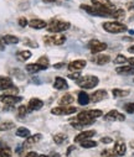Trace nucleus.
<instances>
[{
	"instance_id": "f257e3e1",
	"label": "nucleus",
	"mask_w": 134,
	"mask_h": 157,
	"mask_svg": "<svg viewBox=\"0 0 134 157\" xmlns=\"http://www.w3.org/2000/svg\"><path fill=\"white\" fill-rule=\"evenodd\" d=\"M103 115L102 110H97V109H92V110H86V111H81L77 117L76 121H72V126L75 129H82L86 125H91L95 123V120L97 117H101Z\"/></svg>"
},
{
	"instance_id": "f03ea898",
	"label": "nucleus",
	"mask_w": 134,
	"mask_h": 157,
	"mask_svg": "<svg viewBox=\"0 0 134 157\" xmlns=\"http://www.w3.org/2000/svg\"><path fill=\"white\" fill-rule=\"evenodd\" d=\"M93 6L101 9L104 11L108 16H113V14L117 11V8L111 3V0H91Z\"/></svg>"
},
{
	"instance_id": "7ed1b4c3",
	"label": "nucleus",
	"mask_w": 134,
	"mask_h": 157,
	"mask_svg": "<svg viewBox=\"0 0 134 157\" xmlns=\"http://www.w3.org/2000/svg\"><path fill=\"white\" fill-rule=\"evenodd\" d=\"M76 82H77V86H79L81 88L92 89L97 87V84L99 83V79L96 75H84V77H81L79 79H77Z\"/></svg>"
},
{
	"instance_id": "20e7f679",
	"label": "nucleus",
	"mask_w": 134,
	"mask_h": 157,
	"mask_svg": "<svg viewBox=\"0 0 134 157\" xmlns=\"http://www.w3.org/2000/svg\"><path fill=\"white\" fill-rule=\"evenodd\" d=\"M47 31L52 32V33H60L62 31H66L71 27V24L67 21H61V20H51L50 24H47L46 26Z\"/></svg>"
},
{
	"instance_id": "39448f33",
	"label": "nucleus",
	"mask_w": 134,
	"mask_h": 157,
	"mask_svg": "<svg viewBox=\"0 0 134 157\" xmlns=\"http://www.w3.org/2000/svg\"><path fill=\"white\" fill-rule=\"evenodd\" d=\"M102 27L109 32V33H122V32H125L128 29L124 24H120L118 21H107V22H103L102 24Z\"/></svg>"
},
{
	"instance_id": "423d86ee",
	"label": "nucleus",
	"mask_w": 134,
	"mask_h": 157,
	"mask_svg": "<svg viewBox=\"0 0 134 157\" xmlns=\"http://www.w3.org/2000/svg\"><path fill=\"white\" fill-rule=\"evenodd\" d=\"M43 42L46 45L60 46V45H63L66 42V36L59 35V33H55L54 36H46V37H43Z\"/></svg>"
},
{
	"instance_id": "0eeeda50",
	"label": "nucleus",
	"mask_w": 134,
	"mask_h": 157,
	"mask_svg": "<svg viewBox=\"0 0 134 157\" xmlns=\"http://www.w3.org/2000/svg\"><path fill=\"white\" fill-rule=\"evenodd\" d=\"M88 47L93 55H96V53H101L102 51L107 50V44L101 42V41L96 40V38H93V40H91L88 42Z\"/></svg>"
},
{
	"instance_id": "6e6552de",
	"label": "nucleus",
	"mask_w": 134,
	"mask_h": 157,
	"mask_svg": "<svg viewBox=\"0 0 134 157\" xmlns=\"http://www.w3.org/2000/svg\"><path fill=\"white\" fill-rule=\"evenodd\" d=\"M77 111V108L75 106H56V108H52L51 113L54 115H71V114H75Z\"/></svg>"
},
{
	"instance_id": "1a4fd4ad",
	"label": "nucleus",
	"mask_w": 134,
	"mask_h": 157,
	"mask_svg": "<svg viewBox=\"0 0 134 157\" xmlns=\"http://www.w3.org/2000/svg\"><path fill=\"white\" fill-rule=\"evenodd\" d=\"M21 100H22L21 97H16V95H11V94H2L0 95V101L4 103L8 106H13Z\"/></svg>"
},
{
	"instance_id": "9d476101",
	"label": "nucleus",
	"mask_w": 134,
	"mask_h": 157,
	"mask_svg": "<svg viewBox=\"0 0 134 157\" xmlns=\"http://www.w3.org/2000/svg\"><path fill=\"white\" fill-rule=\"evenodd\" d=\"M104 119L108 121H124L125 116H124V114H122L117 110H111L109 113H107L104 115Z\"/></svg>"
},
{
	"instance_id": "9b49d317",
	"label": "nucleus",
	"mask_w": 134,
	"mask_h": 157,
	"mask_svg": "<svg viewBox=\"0 0 134 157\" xmlns=\"http://www.w3.org/2000/svg\"><path fill=\"white\" fill-rule=\"evenodd\" d=\"M81 9H83L86 13L91 14V15H95V16H108L104 11H102L101 9H98V8H96V6H89V5L82 4V5H81Z\"/></svg>"
},
{
	"instance_id": "f8f14e48",
	"label": "nucleus",
	"mask_w": 134,
	"mask_h": 157,
	"mask_svg": "<svg viewBox=\"0 0 134 157\" xmlns=\"http://www.w3.org/2000/svg\"><path fill=\"white\" fill-rule=\"evenodd\" d=\"M86 64H87V62L84 59H76V61H72L67 67L71 72H79L86 67Z\"/></svg>"
},
{
	"instance_id": "ddd939ff",
	"label": "nucleus",
	"mask_w": 134,
	"mask_h": 157,
	"mask_svg": "<svg viewBox=\"0 0 134 157\" xmlns=\"http://www.w3.org/2000/svg\"><path fill=\"white\" fill-rule=\"evenodd\" d=\"M96 135V131L95 130H86V131H82L79 132L76 137H75V142H82L84 140H89L91 137H93Z\"/></svg>"
},
{
	"instance_id": "4468645a",
	"label": "nucleus",
	"mask_w": 134,
	"mask_h": 157,
	"mask_svg": "<svg viewBox=\"0 0 134 157\" xmlns=\"http://www.w3.org/2000/svg\"><path fill=\"white\" fill-rule=\"evenodd\" d=\"M11 87H14V84H13V81L10 79V78L0 75V90H5L6 92Z\"/></svg>"
},
{
	"instance_id": "2eb2a0df",
	"label": "nucleus",
	"mask_w": 134,
	"mask_h": 157,
	"mask_svg": "<svg viewBox=\"0 0 134 157\" xmlns=\"http://www.w3.org/2000/svg\"><path fill=\"white\" fill-rule=\"evenodd\" d=\"M107 97H108V93H107L106 90H103V89H99V90L95 92V93L91 95V101H92V103H98V101L106 99Z\"/></svg>"
},
{
	"instance_id": "dca6fc26",
	"label": "nucleus",
	"mask_w": 134,
	"mask_h": 157,
	"mask_svg": "<svg viewBox=\"0 0 134 157\" xmlns=\"http://www.w3.org/2000/svg\"><path fill=\"white\" fill-rule=\"evenodd\" d=\"M29 26L31 29H35V30H41V29H45L47 26V22L41 20V19H32L31 21H29Z\"/></svg>"
},
{
	"instance_id": "f3484780",
	"label": "nucleus",
	"mask_w": 134,
	"mask_h": 157,
	"mask_svg": "<svg viewBox=\"0 0 134 157\" xmlns=\"http://www.w3.org/2000/svg\"><path fill=\"white\" fill-rule=\"evenodd\" d=\"M41 139H42V135H41V134H36V135H34V136H29V137L26 139V141L24 142L22 147H24V148H29L30 146L37 144Z\"/></svg>"
},
{
	"instance_id": "a211bd4d",
	"label": "nucleus",
	"mask_w": 134,
	"mask_h": 157,
	"mask_svg": "<svg viewBox=\"0 0 134 157\" xmlns=\"http://www.w3.org/2000/svg\"><path fill=\"white\" fill-rule=\"evenodd\" d=\"M54 88L57 89V90H62V89H67L68 88V84H67V81L62 77H56V79L54 82Z\"/></svg>"
},
{
	"instance_id": "6ab92c4d",
	"label": "nucleus",
	"mask_w": 134,
	"mask_h": 157,
	"mask_svg": "<svg viewBox=\"0 0 134 157\" xmlns=\"http://www.w3.org/2000/svg\"><path fill=\"white\" fill-rule=\"evenodd\" d=\"M109 61H111V57L107 56V55H97V56H95L92 58V62L96 63V64H99V66L107 64Z\"/></svg>"
},
{
	"instance_id": "aec40b11",
	"label": "nucleus",
	"mask_w": 134,
	"mask_h": 157,
	"mask_svg": "<svg viewBox=\"0 0 134 157\" xmlns=\"http://www.w3.org/2000/svg\"><path fill=\"white\" fill-rule=\"evenodd\" d=\"M114 153L117 156H124L125 155V151H127V146L123 141H117L116 145H114Z\"/></svg>"
},
{
	"instance_id": "412c9836",
	"label": "nucleus",
	"mask_w": 134,
	"mask_h": 157,
	"mask_svg": "<svg viewBox=\"0 0 134 157\" xmlns=\"http://www.w3.org/2000/svg\"><path fill=\"white\" fill-rule=\"evenodd\" d=\"M43 106V101L37 98H32L29 101V109L30 110H40Z\"/></svg>"
},
{
	"instance_id": "4be33fe9",
	"label": "nucleus",
	"mask_w": 134,
	"mask_h": 157,
	"mask_svg": "<svg viewBox=\"0 0 134 157\" xmlns=\"http://www.w3.org/2000/svg\"><path fill=\"white\" fill-rule=\"evenodd\" d=\"M116 72L118 74H124V75H128V74H134V67L133 66H122V67H118L116 69Z\"/></svg>"
},
{
	"instance_id": "5701e85b",
	"label": "nucleus",
	"mask_w": 134,
	"mask_h": 157,
	"mask_svg": "<svg viewBox=\"0 0 134 157\" xmlns=\"http://www.w3.org/2000/svg\"><path fill=\"white\" fill-rule=\"evenodd\" d=\"M77 100H78L79 105H87L89 101H91V97H89L86 92H79Z\"/></svg>"
},
{
	"instance_id": "b1692460",
	"label": "nucleus",
	"mask_w": 134,
	"mask_h": 157,
	"mask_svg": "<svg viewBox=\"0 0 134 157\" xmlns=\"http://www.w3.org/2000/svg\"><path fill=\"white\" fill-rule=\"evenodd\" d=\"M75 101V98L71 95V94H65L61 97L60 99V105L61 106H68L70 104H72Z\"/></svg>"
},
{
	"instance_id": "393cba45",
	"label": "nucleus",
	"mask_w": 134,
	"mask_h": 157,
	"mask_svg": "<svg viewBox=\"0 0 134 157\" xmlns=\"http://www.w3.org/2000/svg\"><path fill=\"white\" fill-rule=\"evenodd\" d=\"M25 68H26V71H27L29 73H31V74H35V73H37V72H40V71H43V68H42L40 64H37V63H30V64H27Z\"/></svg>"
},
{
	"instance_id": "a878e982",
	"label": "nucleus",
	"mask_w": 134,
	"mask_h": 157,
	"mask_svg": "<svg viewBox=\"0 0 134 157\" xmlns=\"http://www.w3.org/2000/svg\"><path fill=\"white\" fill-rule=\"evenodd\" d=\"M3 40H4L5 45H16L19 42V38L14 35H5L3 37Z\"/></svg>"
},
{
	"instance_id": "bb28decb",
	"label": "nucleus",
	"mask_w": 134,
	"mask_h": 157,
	"mask_svg": "<svg viewBox=\"0 0 134 157\" xmlns=\"http://www.w3.org/2000/svg\"><path fill=\"white\" fill-rule=\"evenodd\" d=\"M32 56V53H31V51H20V52H18L16 53V57H18V59L19 61H21V62H24V61H27L30 57Z\"/></svg>"
},
{
	"instance_id": "cd10ccee",
	"label": "nucleus",
	"mask_w": 134,
	"mask_h": 157,
	"mask_svg": "<svg viewBox=\"0 0 134 157\" xmlns=\"http://www.w3.org/2000/svg\"><path fill=\"white\" fill-rule=\"evenodd\" d=\"M130 92L129 90H125V89H113L112 90V94L116 97V98H123V97H127Z\"/></svg>"
},
{
	"instance_id": "c85d7f7f",
	"label": "nucleus",
	"mask_w": 134,
	"mask_h": 157,
	"mask_svg": "<svg viewBox=\"0 0 134 157\" xmlns=\"http://www.w3.org/2000/svg\"><path fill=\"white\" fill-rule=\"evenodd\" d=\"M79 144H81V146L83 148H93V147L97 146V142L93 141V140H91V139H89V140H84V141H82Z\"/></svg>"
},
{
	"instance_id": "c756f323",
	"label": "nucleus",
	"mask_w": 134,
	"mask_h": 157,
	"mask_svg": "<svg viewBox=\"0 0 134 157\" xmlns=\"http://www.w3.org/2000/svg\"><path fill=\"white\" fill-rule=\"evenodd\" d=\"M66 140H67V135H65V134H62V132L56 134V135L54 136V141H55V144H57V145L63 144Z\"/></svg>"
},
{
	"instance_id": "7c9ffc66",
	"label": "nucleus",
	"mask_w": 134,
	"mask_h": 157,
	"mask_svg": "<svg viewBox=\"0 0 134 157\" xmlns=\"http://www.w3.org/2000/svg\"><path fill=\"white\" fill-rule=\"evenodd\" d=\"M16 136H19V137H29L30 136V130L27 128H19L16 130Z\"/></svg>"
},
{
	"instance_id": "2f4dec72",
	"label": "nucleus",
	"mask_w": 134,
	"mask_h": 157,
	"mask_svg": "<svg viewBox=\"0 0 134 157\" xmlns=\"http://www.w3.org/2000/svg\"><path fill=\"white\" fill-rule=\"evenodd\" d=\"M37 64H40L43 69H47L49 68V66H50V62H49V58L47 57H45V56H42V57H40L39 58V61L36 62Z\"/></svg>"
},
{
	"instance_id": "473e14b6",
	"label": "nucleus",
	"mask_w": 134,
	"mask_h": 157,
	"mask_svg": "<svg viewBox=\"0 0 134 157\" xmlns=\"http://www.w3.org/2000/svg\"><path fill=\"white\" fill-rule=\"evenodd\" d=\"M13 128H15V124L11 121H6L0 124V131H6V130H11Z\"/></svg>"
},
{
	"instance_id": "72a5a7b5",
	"label": "nucleus",
	"mask_w": 134,
	"mask_h": 157,
	"mask_svg": "<svg viewBox=\"0 0 134 157\" xmlns=\"http://www.w3.org/2000/svg\"><path fill=\"white\" fill-rule=\"evenodd\" d=\"M0 157H13V153H11V150L9 147H2L0 148Z\"/></svg>"
},
{
	"instance_id": "f704fd0d",
	"label": "nucleus",
	"mask_w": 134,
	"mask_h": 157,
	"mask_svg": "<svg viewBox=\"0 0 134 157\" xmlns=\"http://www.w3.org/2000/svg\"><path fill=\"white\" fill-rule=\"evenodd\" d=\"M26 114H27V106H25V105H20V106L18 108V115H19L20 117H24Z\"/></svg>"
},
{
	"instance_id": "c9c22d12",
	"label": "nucleus",
	"mask_w": 134,
	"mask_h": 157,
	"mask_svg": "<svg viewBox=\"0 0 134 157\" xmlns=\"http://www.w3.org/2000/svg\"><path fill=\"white\" fill-rule=\"evenodd\" d=\"M124 110L128 113V114H133L134 113V103H128L124 105Z\"/></svg>"
},
{
	"instance_id": "e433bc0d",
	"label": "nucleus",
	"mask_w": 134,
	"mask_h": 157,
	"mask_svg": "<svg viewBox=\"0 0 134 157\" xmlns=\"http://www.w3.org/2000/svg\"><path fill=\"white\" fill-rule=\"evenodd\" d=\"M127 61H128V58H125L123 55H118V56L116 57V59H114V63L119 64V63H125Z\"/></svg>"
},
{
	"instance_id": "4c0bfd02",
	"label": "nucleus",
	"mask_w": 134,
	"mask_h": 157,
	"mask_svg": "<svg viewBox=\"0 0 134 157\" xmlns=\"http://www.w3.org/2000/svg\"><path fill=\"white\" fill-rule=\"evenodd\" d=\"M102 156H103V157H116L117 155L114 153V151H111V150H104V151H102Z\"/></svg>"
},
{
	"instance_id": "58836bf2",
	"label": "nucleus",
	"mask_w": 134,
	"mask_h": 157,
	"mask_svg": "<svg viewBox=\"0 0 134 157\" xmlns=\"http://www.w3.org/2000/svg\"><path fill=\"white\" fill-rule=\"evenodd\" d=\"M124 16V10H122V9H117V11L113 14V17H116V19H122Z\"/></svg>"
},
{
	"instance_id": "ea45409f",
	"label": "nucleus",
	"mask_w": 134,
	"mask_h": 157,
	"mask_svg": "<svg viewBox=\"0 0 134 157\" xmlns=\"http://www.w3.org/2000/svg\"><path fill=\"white\" fill-rule=\"evenodd\" d=\"M68 78H71V79H73V81H77L81 78V74H79V72H75V73H71L68 75Z\"/></svg>"
},
{
	"instance_id": "a19ab883",
	"label": "nucleus",
	"mask_w": 134,
	"mask_h": 157,
	"mask_svg": "<svg viewBox=\"0 0 134 157\" xmlns=\"http://www.w3.org/2000/svg\"><path fill=\"white\" fill-rule=\"evenodd\" d=\"M27 24H29V22H27V20H26L25 17H20V19H19V25H20L21 27H25Z\"/></svg>"
},
{
	"instance_id": "79ce46f5",
	"label": "nucleus",
	"mask_w": 134,
	"mask_h": 157,
	"mask_svg": "<svg viewBox=\"0 0 134 157\" xmlns=\"http://www.w3.org/2000/svg\"><path fill=\"white\" fill-rule=\"evenodd\" d=\"M113 140L111 139V137H103V139H101V142H103V144H111Z\"/></svg>"
},
{
	"instance_id": "37998d69",
	"label": "nucleus",
	"mask_w": 134,
	"mask_h": 157,
	"mask_svg": "<svg viewBox=\"0 0 134 157\" xmlns=\"http://www.w3.org/2000/svg\"><path fill=\"white\" fill-rule=\"evenodd\" d=\"M24 157H39V156H37V153H36V152L31 151V152H27V153H26Z\"/></svg>"
},
{
	"instance_id": "c03bdc74",
	"label": "nucleus",
	"mask_w": 134,
	"mask_h": 157,
	"mask_svg": "<svg viewBox=\"0 0 134 157\" xmlns=\"http://www.w3.org/2000/svg\"><path fill=\"white\" fill-rule=\"evenodd\" d=\"M0 50H5V42H4V40H3V37H0Z\"/></svg>"
},
{
	"instance_id": "a18cd8bd",
	"label": "nucleus",
	"mask_w": 134,
	"mask_h": 157,
	"mask_svg": "<svg viewBox=\"0 0 134 157\" xmlns=\"http://www.w3.org/2000/svg\"><path fill=\"white\" fill-rule=\"evenodd\" d=\"M65 66H66L65 63H56V64H54V68L59 69V68H61V67H65Z\"/></svg>"
},
{
	"instance_id": "49530a36",
	"label": "nucleus",
	"mask_w": 134,
	"mask_h": 157,
	"mask_svg": "<svg viewBox=\"0 0 134 157\" xmlns=\"http://www.w3.org/2000/svg\"><path fill=\"white\" fill-rule=\"evenodd\" d=\"M130 66H133L134 67V57H130V58H128V61H127Z\"/></svg>"
},
{
	"instance_id": "de8ad7c7",
	"label": "nucleus",
	"mask_w": 134,
	"mask_h": 157,
	"mask_svg": "<svg viewBox=\"0 0 134 157\" xmlns=\"http://www.w3.org/2000/svg\"><path fill=\"white\" fill-rule=\"evenodd\" d=\"M128 52H129V53H133V55H134V45H133V46H130V47L128 48Z\"/></svg>"
},
{
	"instance_id": "09e8293b",
	"label": "nucleus",
	"mask_w": 134,
	"mask_h": 157,
	"mask_svg": "<svg viewBox=\"0 0 134 157\" xmlns=\"http://www.w3.org/2000/svg\"><path fill=\"white\" fill-rule=\"evenodd\" d=\"M45 3H59L57 0H43Z\"/></svg>"
},
{
	"instance_id": "8fccbe9b",
	"label": "nucleus",
	"mask_w": 134,
	"mask_h": 157,
	"mask_svg": "<svg viewBox=\"0 0 134 157\" xmlns=\"http://www.w3.org/2000/svg\"><path fill=\"white\" fill-rule=\"evenodd\" d=\"M52 157H60V153H52Z\"/></svg>"
},
{
	"instance_id": "3c124183",
	"label": "nucleus",
	"mask_w": 134,
	"mask_h": 157,
	"mask_svg": "<svg viewBox=\"0 0 134 157\" xmlns=\"http://www.w3.org/2000/svg\"><path fill=\"white\" fill-rule=\"evenodd\" d=\"M129 8H130V9H134V3H132V4H129Z\"/></svg>"
},
{
	"instance_id": "603ef678",
	"label": "nucleus",
	"mask_w": 134,
	"mask_h": 157,
	"mask_svg": "<svg viewBox=\"0 0 134 157\" xmlns=\"http://www.w3.org/2000/svg\"><path fill=\"white\" fill-rule=\"evenodd\" d=\"M130 147L134 148V141H130Z\"/></svg>"
},
{
	"instance_id": "864d4df0",
	"label": "nucleus",
	"mask_w": 134,
	"mask_h": 157,
	"mask_svg": "<svg viewBox=\"0 0 134 157\" xmlns=\"http://www.w3.org/2000/svg\"><path fill=\"white\" fill-rule=\"evenodd\" d=\"M39 157H49V156H46V155H40Z\"/></svg>"
}]
</instances>
